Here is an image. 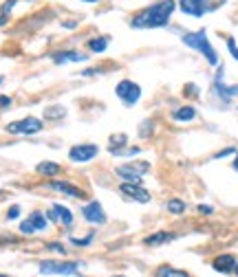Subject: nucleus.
Listing matches in <instances>:
<instances>
[{
  "label": "nucleus",
  "instance_id": "obj_30",
  "mask_svg": "<svg viewBox=\"0 0 238 277\" xmlns=\"http://www.w3.org/2000/svg\"><path fill=\"white\" fill-rule=\"evenodd\" d=\"M183 95H187V97H196V95H199V88H196L194 84H187L185 90H183Z\"/></svg>",
  "mask_w": 238,
  "mask_h": 277
},
{
  "label": "nucleus",
  "instance_id": "obj_39",
  "mask_svg": "<svg viewBox=\"0 0 238 277\" xmlns=\"http://www.w3.org/2000/svg\"><path fill=\"white\" fill-rule=\"evenodd\" d=\"M234 273H236V275H238V262H236V269H234Z\"/></svg>",
  "mask_w": 238,
  "mask_h": 277
},
{
  "label": "nucleus",
  "instance_id": "obj_38",
  "mask_svg": "<svg viewBox=\"0 0 238 277\" xmlns=\"http://www.w3.org/2000/svg\"><path fill=\"white\" fill-rule=\"evenodd\" d=\"M82 2H97V0H82Z\"/></svg>",
  "mask_w": 238,
  "mask_h": 277
},
{
  "label": "nucleus",
  "instance_id": "obj_5",
  "mask_svg": "<svg viewBox=\"0 0 238 277\" xmlns=\"http://www.w3.org/2000/svg\"><path fill=\"white\" fill-rule=\"evenodd\" d=\"M115 92H117V97L126 106H135L141 99V86L135 84L133 79H121L117 84V88H115Z\"/></svg>",
  "mask_w": 238,
  "mask_h": 277
},
{
  "label": "nucleus",
  "instance_id": "obj_14",
  "mask_svg": "<svg viewBox=\"0 0 238 277\" xmlns=\"http://www.w3.org/2000/svg\"><path fill=\"white\" fill-rule=\"evenodd\" d=\"M49 189H55V192H60V194H67V196H71V198H86V194L82 192V189L67 183V181H51L49 183Z\"/></svg>",
  "mask_w": 238,
  "mask_h": 277
},
{
  "label": "nucleus",
  "instance_id": "obj_10",
  "mask_svg": "<svg viewBox=\"0 0 238 277\" xmlns=\"http://www.w3.org/2000/svg\"><path fill=\"white\" fill-rule=\"evenodd\" d=\"M119 192L124 196H128L130 200H137V203H150V192L141 187L139 183H121Z\"/></svg>",
  "mask_w": 238,
  "mask_h": 277
},
{
  "label": "nucleus",
  "instance_id": "obj_20",
  "mask_svg": "<svg viewBox=\"0 0 238 277\" xmlns=\"http://www.w3.org/2000/svg\"><path fill=\"white\" fill-rule=\"evenodd\" d=\"M86 46H88V51H93V53H104V51L108 49V38H106V35H99V38H90Z\"/></svg>",
  "mask_w": 238,
  "mask_h": 277
},
{
  "label": "nucleus",
  "instance_id": "obj_37",
  "mask_svg": "<svg viewBox=\"0 0 238 277\" xmlns=\"http://www.w3.org/2000/svg\"><path fill=\"white\" fill-rule=\"evenodd\" d=\"M4 22H7V20H4V15H0V27H2Z\"/></svg>",
  "mask_w": 238,
  "mask_h": 277
},
{
  "label": "nucleus",
  "instance_id": "obj_27",
  "mask_svg": "<svg viewBox=\"0 0 238 277\" xmlns=\"http://www.w3.org/2000/svg\"><path fill=\"white\" fill-rule=\"evenodd\" d=\"M227 49H230V53L234 55V60L238 62V46H236V40L234 38H227Z\"/></svg>",
  "mask_w": 238,
  "mask_h": 277
},
{
  "label": "nucleus",
  "instance_id": "obj_23",
  "mask_svg": "<svg viewBox=\"0 0 238 277\" xmlns=\"http://www.w3.org/2000/svg\"><path fill=\"white\" fill-rule=\"evenodd\" d=\"M44 117H47V119H62V117H67V108L64 106H49V108H44Z\"/></svg>",
  "mask_w": 238,
  "mask_h": 277
},
{
  "label": "nucleus",
  "instance_id": "obj_12",
  "mask_svg": "<svg viewBox=\"0 0 238 277\" xmlns=\"http://www.w3.org/2000/svg\"><path fill=\"white\" fill-rule=\"evenodd\" d=\"M236 262H238V260L234 258V255L223 253V255H219V258L212 260V269H214L216 273H225V275H230V273H234Z\"/></svg>",
  "mask_w": 238,
  "mask_h": 277
},
{
  "label": "nucleus",
  "instance_id": "obj_3",
  "mask_svg": "<svg viewBox=\"0 0 238 277\" xmlns=\"http://www.w3.org/2000/svg\"><path fill=\"white\" fill-rule=\"evenodd\" d=\"M82 262H53L44 260L40 262V273L42 275H78Z\"/></svg>",
  "mask_w": 238,
  "mask_h": 277
},
{
  "label": "nucleus",
  "instance_id": "obj_29",
  "mask_svg": "<svg viewBox=\"0 0 238 277\" xmlns=\"http://www.w3.org/2000/svg\"><path fill=\"white\" fill-rule=\"evenodd\" d=\"M18 215H20V207H18V205L9 207V211H7V220H16Z\"/></svg>",
  "mask_w": 238,
  "mask_h": 277
},
{
  "label": "nucleus",
  "instance_id": "obj_9",
  "mask_svg": "<svg viewBox=\"0 0 238 277\" xmlns=\"http://www.w3.org/2000/svg\"><path fill=\"white\" fill-rule=\"evenodd\" d=\"M82 215H84L86 222H90V224H104L106 222V211L97 200H90L88 205H84Z\"/></svg>",
  "mask_w": 238,
  "mask_h": 277
},
{
  "label": "nucleus",
  "instance_id": "obj_25",
  "mask_svg": "<svg viewBox=\"0 0 238 277\" xmlns=\"http://www.w3.org/2000/svg\"><path fill=\"white\" fill-rule=\"evenodd\" d=\"M153 130H155V123L153 121H144V123H141V128H139V137H150V135H153Z\"/></svg>",
  "mask_w": 238,
  "mask_h": 277
},
{
  "label": "nucleus",
  "instance_id": "obj_13",
  "mask_svg": "<svg viewBox=\"0 0 238 277\" xmlns=\"http://www.w3.org/2000/svg\"><path fill=\"white\" fill-rule=\"evenodd\" d=\"M214 92L225 101V104H230L234 97H238V86H225L223 84V73H219L214 79Z\"/></svg>",
  "mask_w": 238,
  "mask_h": 277
},
{
  "label": "nucleus",
  "instance_id": "obj_8",
  "mask_svg": "<svg viewBox=\"0 0 238 277\" xmlns=\"http://www.w3.org/2000/svg\"><path fill=\"white\" fill-rule=\"evenodd\" d=\"M47 224H49L47 215L40 213V211H33L24 222H20V231H22L24 235H31V233H35V231H44Z\"/></svg>",
  "mask_w": 238,
  "mask_h": 277
},
{
  "label": "nucleus",
  "instance_id": "obj_31",
  "mask_svg": "<svg viewBox=\"0 0 238 277\" xmlns=\"http://www.w3.org/2000/svg\"><path fill=\"white\" fill-rule=\"evenodd\" d=\"M196 209H199L203 215H212V213H214V207H210V205H199Z\"/></svg>",
  "mask_w": 238,
  "mask_h": 277
},
{
  "label": "nucleus",
  "instance_id": "obj_11",
  "mask_svg": "<svg viewBox=\"0 0 238 277\" xmlns=\"http://www.w3.org/2000/svg\"><path fill=\"white\" fill-rule=\"evenodd\" d=\"M210 0H179L181 11L187 15H194V18H201L205 11H210Z\"/></svg>",
  "mask_w": 238,
  "mask_h": 277
},
{
  "label": "nucleus",
  "instance_id": "obj_4",
  "mask_svg": "<svg viewBox=\"0 0 238 277\" xmlns=\"http://www.w3.org/2000/svg\"><path fill=\"white\" fill-rule=\"evenodd\" d=\"M150 169V163L139 161V163H126V165H119L115 169V174L121 178L124 183H139L141 185V176Z\"/></svg>",
  "mask_w": 238,
  "mask_h": 277
},
{
  "label": "nucleus",
  "instance_id": "obj_6",
  "mask_svg": "<svg viewBox=\"0 0 238 277\" xmlns=\"http://www.w3.org/2000/svg\"><path fill=\"white\" fill-rule=\"evenodd\" d=\"M42 121L38 117H27V119H20V121H11L7 126V132L11 135H38L42 132Z\"/></svg>",
  "mask_w": 238,
  "mask_h": 277
},
{
  "label": "nucleus",
  "instance_id": "obj_36",
  "mask_svg": "<svg viewBox=\"0 0 238 277\" xmlns=\"http://www.w3.org/2000/svg\"><path fill=\"white\" fill-rule=\"evenodd\" d=\"M232 165H234V169L238 172V154H236V158H234V163H232Z\"/></svg>",
  "mask_w": 238,
  "mask_h": 277
},
{
  "label": "nucleus",
  "instance_id": "obj_24",
  "mask_svg": "<svg viewBox=\"0 0 238 277\" xmlns=\"http://www.w3.org/2000/svg\"><path fill=\"white\" fill-rule=\"evenodd\" d=\"M165 207H168V211L174 213V215H181L185 211V203H183V200H179V198L168 200V205H165Z\"/></svg>",
  "mask_w": 238,
  "mask_h": 277
},
{
  "label": "nucleus",
  "instance_id": "obj_7",
  "mask_svg": "<svg viewBox=\"0 0 238 277\" xmlns=\"http://www.w3.org/2000/svg\"><path fill=\"white\" fill-rule=\"evenodd\" d=\"M99 154V147L95 143H78L69 150V158L73 163H88Z\"/></svg>",
  "mask_w": 238,
  "mask_h": 277
},
{
  "label": "nucleus",
  "instance_id": "obj_15",
  "mask_svg": "<svg viewBox=\"0 0 238 277\" xmlns=\"http://www.w3.org/2000/svg\"><path fill=\"white\" fill-rule=\"evenodd\" d=\"M51 60L55 64H69V62H86L88 55L79 53V51H55L51 53Z\"/></svg>",
  "mask_w": 238,
  "mask_h": 277
},
{
  "label": "nucleus",
  "instance_id": "obj_18",
  "mask_svg": "<svg viewBox=\"0 0 238 277\" xmlns=\"http://www.w3.org/2000/svg\"><path fill=\"white\" fill-rule=\"evenodd\" d=\"M172 119L174 121H192L196 119V108L194 106H181L172 112Z\"/></svg>",
  "mask_w": 238,
  "mask_h": 277
},
{
  "label": "nucleus",
  "instance_id": "obj_28",
  "mask_svg": "<svg viewBox=\"0 0 238 277\" xmlns=\"http://www.w3.org/2000/svg\"><path fill=\"white\" fill-rule=\"evenodd\" d=\"M47 249H49V251H58V253L67 255V246H62L60 242H49V244H47Z\"/></svg>",
  "mask_w": 238,
  "mask_h": 277
},
{
  "label": "nucleus",
  "instance_id": "obj_1",
  "mask_svg": "<svg viewBox=\"0 0 238 277\" xmlns=\"http://www.w3.org/2000/svg\"><path fill=\"white\" fill-rule=\"evenodd\" d=\"M176 9V0H159V2L150 4V7L141 9L130 18V27L133 29H161L168 27L170 15Z\"/></svg>",
  "mask_w": 238,
  "mask_h": 277
},
{
  "label": "nucleus",
  "instance_id": "obj_21",
  "mask_svg": "<svg viewBox=\"0 0 238 277\" xmlns=\"http://www.w3.org/2000/svg\"><path fill=\"white\" fill-rule=\"evenodd\" d=\"M35 172L42 174V176H55V174H60V165L53 161H42L38 167H35Z\"/></svg>",
  "mask_w": 238,
  "mask_h": 277
},
{
  "label": "nucleus",
  "instance_id": "obj_34",
  "mask_svg": "<svg viewBox=\"0 0 238 277\" xmlns=\"http://www.w3.org/2000/svg\"><path fill=\"white\" fill-rule=\"evenodd\" d=\"M97 73H99V69H86L79 75H82V77H90V75H97Z\"/></svg>",
  "mask_w": 238,
  "mask_h": 277
},
{
  "label": "nucleus",
  "instance_id": "obj_22",
  "mask_svg": "<svg viewBox=\"0 0 238 277\" xmlns=\"http://www.w3.org/2000/svg\"><path fill=\"white\" fill-rule=\"evenodd\" d=\"M155 277H190V275H187L185 271L172 269V266H161V269L155 273Z\"/></svg>",
  "mask_w": 238,
  "mask_h": 277
},
{
  "label": "nucleus",
  "instance_id": "obj_40",
  "mask_svg": "<svg viewBox=\"0 0 238 277\" xmlns=\"http://www.w3.org/2000/svg\"><path fill=\"white\" fill-rule=\"evenodd\" d=\"M0 277H7V275H0Z\"/></svg>",
  "mask_w": 238,
  "mask_h": 277
},
{
  "label": "nucleus",
  "instance_id": "obj_32",
  "mask_svg": "<svg viewBox=\"0 0 238 277\" xmlns=\"http://www.w3.org/2000/svg\"><path fill=\"white\" fill-rule=\"evenodd\" d=\"M16 2H18V0H7V2L2 4V15H7L9 11H11V9H13V4H16Z\"/></svg>",
  "mask_w": 238,
  "mask_h": 277
},
{
  "label": "nucleus",
  "instance_id": "obj_35",
  "mask_svg": "<svg viewBox=\"0 0 238 277\" xmlns=\"http://www.w3.org/2000/svg\"><path fill=\"white\" fill-rule=\"evenodd\" d=\"M0 106L9 108V106H11V99H9V97H0Z\"/></svg>",
  "mask_w": 238,
  "mask_h": 277
},
{
  "label": "nucleus",
  "instance_id": "obj_41",
  "mask_svg": "<svg viewBox=\"0 0 238 277\" xmlns=\"http://www.w3.org/2000/svg\"><path fill=\"white\" fill-rule=\"evenodd\" d=\"M0 81H2V77H0Z\"/></svg>",
  "mask_w": 238,
  "mask_h": 277
},
{
  "label": "nucleus",
  "instance_id": "obj_17",
  "mask_svg": "<svg viewBox=\"0 0 238 277\" xmlns=\"http://www.w3.org/2000/svg\"><path fill=\"white\" fill-rule=\"evenodd\" d=\"M126 143H128V137L126 135H113L110 137V143H108V152L113 156H121V152L126 150Z\"/></svg>",
  "mask_w": 238,
  "mask_h": 277
},
{
  "label": "nucleus",
  "instance_id": "obj_16",
  "mask_svg": "<svg viewBox=\"0 0 238 277\" xmlns=\"http://www.w3.org/2000/svg\"><path fill=\"white\" fill-rule=\"evenodd\" d=\"M174 238H176V235L170 233V231H157V233L148 235V238L144 240V244L146 246H161V244H165V242H172Z\"/></svg>",
  "mask_w": 238,
  "mask_h": 277
},
{
  "label": "nucleus",
  "instance_id": "obj_19",
  "mask_svg": "<svg viewBox=\"0 0 238 277\" xmlns=\"http://www.w3.org/2000/svg\"><path fill=\"white\" fill-rule=\"evenodd\" d=\"M51 209L55 211V215H58V222L67 224V227H71V224H73V213H71L69 207H64V205H53Z\"/></svg>",
  "mask_w": 238,
  "mask_h": 277
},
{
  "label": "nucleus",
  "instance_id": "obj_26",
  "mask_svg": "<svg viewBox=\"0 0 238 277\" xmlns=\"http://www.w3.org/2000/svg\"><path fill=\"white\" fill-rule=\"evenodd\" d=\"M90 242H93V233H90L88 238H84V240H79V238H71V244H75V246H88Z\"/></svg>",
  "mask_w": 238,
  "mask_h": 277
},
{
  "label": "nucleus",
  "instance_id": "obj_33",
  "mask_svg": "<svg viewBox=\"0 0 238 277\" xmlns=\"http://www.w3.org/2000/svg\"><path fill=\"white\" fill-rule=\"evenodd\" d=\"M230 154H236L234 147H225V150H221L219 154H214V158H223V156H230Z\"/></svg>",
  "mask_w": 238,
  "mask_h": 277
},
{
  "label": "nucleus",
  "instance_id": "obj_2",
  "mask_svg": "<svg viewBox=\"0 0 238 277\" xmlns=\"http://www.w3.org/2000/svg\"><path fill=\"white\" fill-rule=\"evenodd\" d=\"M181 40H183L185 46L199 51V53L207 60V64H212V66L219 64V53H216L214 46L210 44V38H207V33H205L203 29H201V31H192V33H185Z\"/></svg>",
  "mask_w": 238,
  "mask_h": 277
}]
</instances>
